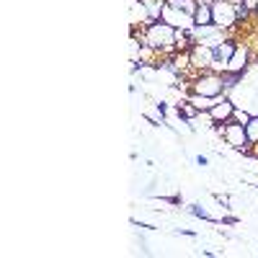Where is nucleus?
Returning <instances> with one entry per match:
<instances>
[{
    "instance_id": "ddd939ff",
    "label": "nucleus",
    "mask_w": 258,
    "mask_h": 258,
    "mask_svg": "<svg viewBox=\"0 0 258 258\" xmlns=\"http://www.w3.org/2000/svg\"><path fill=\"white\" fill-rule=\"evenodd\" d=\"M245 132H248V140H250V145H258V114L245 124Z\"/></svg>"
},
{
    "instance_id": "f8f14e48",
    "label": "nucleus",
    "mask_w": 258,
    "mask_h": 258,
    "mask_svg": "<svg viewBox=\"0 0 258 258\" xmlns=\"http://www.w3.org/2000/svg\"><path fill=\"white\" fill-rule=\"evenodd\" d=\"M188 212L194 214V217H199V220H204V222H214V225H217V220H214L212 217V214L202 207V204H188Z\"/></svg>"
},
{
    "instance_id": "6ab92c4d",
    "label": "nucleus",
    "mask_w": 258,
    "mask_h": 258,
    "mask_svg": "<svg viewBox=\"0 0 258 258\" xmlns=\"http://www.w3.org/2000/svg\"><path fill=\"white\" fill-rule=\"evenodd\" d=\"M253 16H255V21H258V6H255V11H253Z\"/></svg>"
},
{
    "instance_id": "2eb2a0df",
    "label": "nucleus",
    "mask_w": 258,
    "mask_h": 258,
    "mask_svg": "<svg viewBox=\"0 0 258 258\" xmlns=\"http://www.w3.org/2000/svg\"><path fill=\"white\" fill-rule=\"evenodd\" d=\"M194 163H197L199 168H207V165H209V160H207V155H194Z\"/></svg>"
},
{
    "instance_id": "7ed1b4c3",
    "label": "nucleus",
    "mask_w": 258,
    "mask_h": 258,
    "mask_svg": "<svg viewBox=\"0 0 258 258\" xmlns=\"http://www.w3.org/2000/svg\"><path fill=\"white\" fill-rule=\"evenodd\" d=\"M217 135L235 150V153H243V155H250V140H248V132L245 126L238 124V121H225V124H217Z\"/></svg>"
},
{
    "instance_id": "423d86ee",
    "label": "nucleus",
    "mask_w": 258,
    "mask_h": 258,
    "mask_svg": "<svg viewBox=\"0 0 258 258\" xmlns=\"http://www.w3.org/2000/svg\"><path fill=\"white\" fill-rule=\"evenodd\" d=\"M235 49H238V39H232V36H227V39H222L217 47H214V73H225L227 70V64H230V59H232V54H235Z\"/></svg>"
},
{
    "instance_id": "f03ea898",
    "label": "nucleus",
    "mask_w": 258,
    "mask_h": 258,
    "mask_svg": "<svg viewBox=\"0 0 258 258\" xmlns=\"http://www.w3.org/2000/svg\"><path fill=\"white\" fill-rule=\"evenodd\" d=\"M188 83H191V93H197V96H207V98H220V96H227L225 83H222V73L204 70V73H197Z\"/></svg>"
},
{
    "instance_id": "9b49d317",
    "label": "nucleus",
    "mask_w": 258,
    "mask_h": 258,
    "mask_svg": "<svg viewBox=\"0 0 258 258\" xmlns=\"http://www.w3.org/2000/svg\"><path fill=\"white\" fill-rule=\"evenodd\" d=\"M168 6H173V8L186 11V13L194 16V11H197V6H199V0H168Z\"/></svg>"
},
{
    "instance_id": "dca6fc26",
    "label": "nucleus",
    "mask_w": 258,
    "mask_h": 258,
    "mask_svg": "<svg viewBox=\"0 0 258 258\" xmlns=\"http://www.w3.org/2000/svg\"><path fill=\"white\" fill-rule=\"evenodd\" d=\"M240 217H220V225H238Z\"/></svg>"
},
{
    "instance_id": "9d476101",
    "label": "nucleus",
    "mask_w": 258,
    "mask_h": 258,
    "mask_svg": "<svg viewBox=\"0 0 258 258\" xmlns=\"http://www.w3.org/2000/svg\"><path fill=\"white\" fill-rule=\"evenodd\" d=\"M194 24H197V26L214 24V21H212V0H199L197 11H194Z\"/></svg>"
},
{
    "instance_id": "1a4fd4ad",
    "label": "nucleus",
    "mask_w": 258,
    "mask_h": 258,
    "mask_svg": "<svg viewBox=\"0 0 258 258\" xmlns=\"http://www.w3.org/2000/svg\"><path fill=\"white\" fill-rule=\"evenodd\" d=\"M250 59H253V49H250V44L248 41H238V49H235V54H232V59H230V64H227V70L230 73H245L248 68H250Z\"/></svg>"
},
{
    "instance_id": "6e6552de",
    "label": "nucleus",
    "mask_w": 258,
    "mask_h": 258,
    "mask_svg": "<svg viewBox=\"0 0 258 258\" xmlns=\"http://www.w3.org/2000/svg\"><path fill=\"white\" fill-rule=\"evenodd\" d=\"M232 111H235V103L230 101V96H220L207 114H209V121L212 124H225V121L232 119Z\"/></svg>"
},
{
    "instance_id": "20e7f679",
    "label": "nucleus",
    "mask_w": 258,
    "mask_h": 258,
    "mask_svg": "<svg viewBox=\"0 0 258 258\" xmlns=\"http://www.w3.org/2000/svg\"><path fill=\"white\" fill-rule=\"evenodd\" d=\"M212 21L220 29H235L238 26V6L230 0H212Z\"/></svg>"
},
{
    "instance_id": "a211bd4d",
    "label": "nucleus",
    "mask_w": 258,
    "mask_h": 258,
    "mask_svg": "<svg viewBox=\"0 0 258 258\" xmlns=\"http://www.w3.org/2000/svg\"><path fill=\"white\" fill-rule=\"evenodd\" d=\"M243 6H245L248 11H255V6H258V0H243Z\"/></svg>"
},
{
    "instance_id": "f3484780",
    "label": "nucleus",
    "mask_w": 258,
    "mask_h": 258,
    "mask_svg": "<svg viewBox=\"0 0 258 258\" xmlns=\"http://www.w3.org/2000/svg\"><path fill=\"white\" fill-rule=\"evenodd\" d=\"M176 235H186V238H197V232H194V230H176Z\"/></svg>"
},
{
    "instance_id": "f257e3e1",
    "label": "nucleus",
    "mask_w": 258,
    "mask_h": 258,
    "mask_svg": "<svg viewBox=\"0 0 258 258\" xmlns=\"http://www.w3.org/2000/svg\"><path fill=\"white\" fill-rule=\"evenodd\" d=\"M142 44L158 49L160 54H173V52H176V29L158 18V21H153V24L145 26ZM176 54H178V52H176Z\"/></svg>"
},
{
    "instance_id": "39448f33",
    "label": "nucleus",
    "mask_w": 258,
    "mask_h": 258,
    "mask_svg": "<svg viewBox=\"0 0 258 258\" xmlns=\"http://www.w3.org/2000/svg\"><path fill=\"white\" fill-rule=\"evenodd\" d=\"M188 62L191 70H212L214 68V49L202 44V41H194V47L188 49Z\"/></svg>"
},
{
    "instance_id": "4468645a",
    "label": "nucleus",
    "mask_w": 258,
    "mask_h": 258,
    "mask_svg": "<svg viewBox=\"0 0 258 258\" xmlns=\"http://www.w3.org/2000/svg\"><path fill=\"white\" fill-rule=\"evenodd\" d=\"M250 119H253V114H250V111H243V109H238V106H235V111H232V121H238V124H243V126H245Z\"/></svg>"
},
{
    "instance_id": "0eeeda50",
    "label": "nucleus",
    "mask_w": 258,
    "mask_h": 258,
    "mask_svg": "<svg viewBox=\"0 0 258 258\" xmlns=\"http://www.w3.org/2000/svg\"><path fill=\"white\" fill-rule=\"evenodd\" d=\"M160 21H165V24H170L173 29H183V31H191L194 29V16L191 13H186V11H178V8H173V6H163V11H160Z\"/></svg>"
}]
</instances>
